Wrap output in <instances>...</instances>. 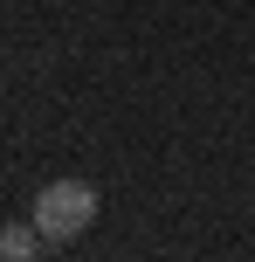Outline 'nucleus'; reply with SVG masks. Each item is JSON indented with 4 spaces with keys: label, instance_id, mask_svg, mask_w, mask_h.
<instances>
[{
    "label": "nucleus",
    "instance_id": "1",
    "mask_svg": "<svg viewBox=\"0 0 255 262\" xmlns=\"http://www.w3.org/2000/svg\"><path fill=\"white\" fill-rule=\"evenodd\" d=\"M97 214H104V200H97L90 180H55V186H41V193H35V214H28V221L41 228V242H55V249H62V242L90 235Z\"/></svg>",
    "mask_w": 255,
    "mask_h": 262
},
{
    "label": "nucleus",
    "instance_id": "2",
    "mask_svg": "<svg viewBox=\"0 0 255 262\" xmlns=\"http://www.w3.org/2000/svg\"><path fill=\"white\" fill-rule=\"evenodd\" d=\"M35 255H41V228H35V221L0 228V262H35Z\"/></svg>",
    "mask_w": 255,
    "mask_h": 262
}]
</instances>
